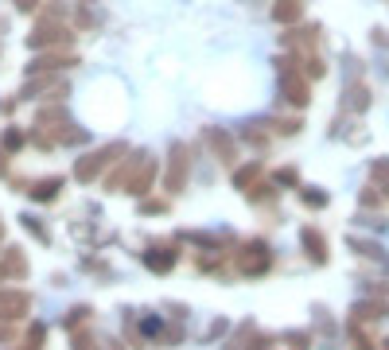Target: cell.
<instances>
[{
	"instance_id": "74e56055",
	"label": "cell",
	"mask_w": 389,
	"mask_h": 350,
	"mask_svg": "<svg viewBox=\"0 0 389 350\" xmlns=\"http://www.w3.org/2000/svg\"><path fill=\"white\" fill-rule=\"evenodd\" d=\"M296 179H300V175H296V168H284V171H277V183H288V187H292Z\"/></svg>"
},
{
	"instance_id": "4dcf8cb0",
	"label": "cell",
	"mask_w": 389,
	"mask_h": 350,
	"mask_svg": "<svg viewBox=\"0 0 389 350\" xmlns=\"http://www.w3.org/2000/svg\"><path fill=\"white\" fill-rule=\"evenodd\" d=\"M140 335H148V339L156 335V339H160V335H164V323H160V315H156V319H152V315H148V319L140 323Z\"/></svg>"
},
{
	"instance_id": "ac0fdd59",
	"label": "cell",
	"mask_w": 389,
	"mask_h": 350,
	"mask_svg": "<svg viewBox=\"0 0 389 350\" xmlns=\"http://www.w3.org/2000/svg\"><path fill=\"white\" fill-rule=\"evenodd\" d=\"M300 16H304L300 0H277V4H272V20L277 23H300Z\"/></svg>"
},
{
	"instance_id": "30bf717a",
	"label": "cell",
	"mask_w": 389,
	"mask_h": 350,
	"mask_svg": "<svg viewBox=\"0 0 389 350\" xmlns=\"http://www.w3.org/2000/svg\"><path fill=\"white\" fill-rule=\"evenodd\" d=\"M370 102H374V94H370V86H362V82H351V86L343 90V110H351V113H366Z\"/></svg>"
},
{
	"instance_id": "5bb4252c",
	"label": "cell",
	"mask_w": 389,
	"mask_h": 350,
	"mask_svg": "<svg viewBox=\"0 0 389 350\" xmlns=\"http://www.w3.org/2000/svg\"><path fill=\"white\" fill-rule=\"evenodd\" d=\"M316 39H319V23H311V28H292L288 31V36H280V43L284 47H304V51H311V47H316Z\"/></svg>"
},
{
	"instance_id": "1f68e13d",
	"label": "cell",
	"mask_w": 389,
	"mask_h": 350,
	"mask_svg": "<svg viewBox=\"0 0 389 350\" xmlns=\"http://www.w3.org/2000/svg\"><path fill=\"white\" fill-rule=\"evenodd\" d=\"M23 140H28V137H23L20 129H8V132H4V148H8V152H16V148H23Z\"/></svg>"
},
{
	"instance_id": "ee69618b",
	"label": "cell",
	"mask_w": 389,
	"mask_h": 350,
	"mask_svg": "<svg viewBox=\"0 0 389 350\" xmlns=\"http://www.w3.org/2000/svg\"><path fill=\"white\" fill-rule=\"evenodd\" d=\"M0 233H4V222H0Z\"/></svg>"
},
{
	"instance_id": "60d3db41",
	"label": "cell",
	"mask_w": 389,
	"mask_h": 350,
	"mask_svg": "<svg viewBox=\"0 0 389 350\" xmlns=\"http://www.w3.org/2000/svg\"><path fill=\"white\" fill-rule=\"evenodd\" d=\"M16 8H20V12H36L39 0H16Z\"/></svg>"
},
{
	"instance_id": "6da1fadb",
	"label": "cell",
	"mask_w": 389,
	"mask_h": 350,
	"mask_svg": "<svg viewBox=\"0 0 389 350\" xmlns=\"http://www.w3.org/2000/svg\"><path fill=\"white\" fill-rule=\"evenodd\" d=\"M74 43V31L63 20H43L36 31L28 36V51H63Z\"/></svg>"
},
{
	"instance_id": "52a82bcc",
	"label": "cell",
	"mask_w": 389,
	"mask_h": 350,
	"mask_svg": "<svg viewBox=\"0 0 389 350\" xmlns=\"http://www.w3.org/2000/svg\"><path fill=\"white\" fill-rule=\"evenodd\" d=\"M385 315H389L385 299H358V304L351 307V319L354 323H382Z\"/></svg>"
},
{
	"instance_id": "ba28073f",
	"label": "cell",
	"mask_w": 389,
	"mask_h": 350,
	"mask_svg": "<svg viewBox=\"0 0 389 350\" xmlns=\"http://www.w3.org/2000/svg\"><path fill=\"white\" fill-rule=\"evenodd\" d=\"M300 245H304V253H308L311 265H327V241H324V233H319V230L304 226L300 230Z\"/></svg>"
},
{
	"instance_id": "8d00e7d4",
	"label": "cell",
	"mask_w": 389,
	"mask_h": 350,
	"mask_svg": "<svg viewBox=\"0 0 389 350\" xmlns=\"http://www.w3.org/2000/svg\"><path fill=\"white\" fill-rule=\"evenodd\" d=\"M230 331V323L226 319H218V323H211V331H206V339H218V335H226Z\"/></svg>"
},
{
	"instance_id": "7bdbcfd3",
	"label": "cell",
	"mask_w": 389,
	"mask_h": 350,
	"mask_svg": "<svg viewBox=\"0 0 389 350\" xmlns=\"http://www.w3.org/2000/svg\"><path fill=\"white\" fill-rule=\"evenodd\" d=\"M8 171V160H4V156H0V175H4Z\"/></svg>"
},
{
	"instance_id": "836d02e7",
	"label": "cell",
	"mask_w": 389,
	"mask_h": 350,
	"mask_svg": "<svg viewBox=\"0 0 389 350\" xmlns=\"http://www.w3.org/2000/svg\"><path fill=\"white\" fill-rule=\"evenodd\" d=\"M245 195H250L253 203H265V198H272V187H265V183H253V187L245 191Z\"/></svg>"
},
{
	"instance_id": "277c9868",
	"label": "cell",
	"mask_w": 389,
	"mask_h": 350,
	"mask_svg": "<svg viewBox=\"0 0 389 350\" xmlns=\"http://www.w3.org/2000/svg\"><path fill=\"white\" fill-rule=\"evenodd\" d=\"M280 97H284L288 105H296V110H304V105L311 102V97H308V74L296 70V66L280 70Z\"/></svg>"
},
{
	"instance_id": "e0dca14e",
	"label": "cell",
	"mask_w": 389,
	"mask_h": 350,
	"mask_svg": "<svg viewBox=\"0 0 389 350\" xmlns=\"http://www.w3.org/2000/svg\"><path fill=\"white\" fill-rule=\"evenodd\" d=\"M346 245L354 249L358 257H366V261H382V265H389V253H385V245H378V241H366V238H351Z\"/></svg>"
},
{
	"instance_id": "7c38bea8",
	"label": "cell",
	"mask_w": 389,
	"mask_h": 350,
	"mask_svg": "<svg viewBox=\"0 0 389 350\" xmlns=\"http://www.w3.org/2000/svg\"><path fill=\"white\" fill-rule=\"evenodd\" d=\"M59 191H63V175H47V179H36V183H31L28 195H31V203H51Z\"/></svg>"
},
{
	"instance_id": "7a4b0ae2",
	"label": "cell",
	"mask_w": 389,
	"mask_h": 350,
	"mask_svg": "<svg viewBox=\"0 0 389 350\" xmlns=\"http://www.w3.org/2000/svg\"><path fill=\"white\" fill-rule=\"evenodd\" d=\"M117 156H125V144H121V140H117V144L97 148V152H90V156H82V160L74 164V179H78V183H94L97 175H102L113 160H117Z\"/></svg>"
},
{
	"instance_id": "cb8c5ba5",
	"label": "cell",
	"mask_w": 389,
	"mask_h": 350,
	"mask_svg": "<svg viewBox=\"0 0 389 350\" xmlns=\"http://www.w3.org/2000/svg\"><path fill=\"white\" fill-rule=\"evenodd\" d=\"M370 179H374L378 187L389 195V160H374V164H370Z\"/></svg>"
},
{
	"instance_id": "f1b7e54d",
	"label": "cell",
	"mask_w": 389,
	"mask_h": 350,
	"mask_svg": "<svg viewBox=\"0 0 389 350\" xmlns=\"http://www.w3.org/2000/svg\"><path fill=\"white\" fill-rule=\"evenodd\" d=\"M300 66H304V74H308V78H324V74H327V66H324V63H319V58H311V55H308V58H304V63H300Z\"/></svg>"
},
{
	"instance_id": "4fadbf2b",
	"label": "cell",
	"mask_w": 389,
	"mask_h": 350,
	"mask_svg": "<svg viewBox=\"0 0 389 350\" xmlns=\"http://www.w3.org/2000/svg\"><path fill=\"white\" fill-rule=\"evenodd\" d=\"M144 265H148L152 272H171V269H176V249H168V245H152V249L144 253Z\"/></svg>"
},
{
	"instance_id": "e575fe53",
	"label": "cell",
	"mask_w": 389,
	"mask_h": 350,
	"mask_svg": "<svg viewBox=\"0 0 389 350\" xmlns=\"http://www.w3.org/2000/svg\"><path fill=\"white\" fill-rule=\"evenodd\" d=\"M43 335H47V331H43V323H31V327H28V335H23V339H28V346H39V343H43Z\"/></svg>"
},
{
	"instance_id": "d6a6232c",
	"label": "cell",
	"mask_w": 389,
	"mask_h": 350,
	"mask_svg": "<svg viewBox=\"0 0 389 350\" xmlns=\"http://www.w3.org/2000/svg\"><path fill=\"white\" fill-rule=\"evenodd\" d=\"M280 339H284V343H292V346H308V343H311L308 331H284Z\"/></svg>"
},
{
	"instance_id": "44dd1931",
	"label": "cell",
	"mask_w": 389,
	"mask_h": 350,
	"mask_svg": "<svg viewBox=\"0 0 389 350\" xmlns=\"http://www.w3.org/2000/svg\"><path fill=\"white\" fill-rule=\"evenodd\" d=\"M257 175H261V164H250V168H238V171H234V187H238V191H250L253 183H257Z\"/></svg>"
},
{
	"instance_id": "d4e9b609",
	"label": "cell",
	"mask_w": 389,
	"mask_h": 350,
	"mask_svg": "<svg viewBox=\"0 0 389 350\" xmlns=\"http://www.w3.org/2000/svg\"><path fill=\"white\" fill-rule=\"evenodd\" d=\"M300 203H304V206H316V211H324V206H327V195H324L319 187H304V191H300Z\"/></svg>"
},
{
	"instance_id": "f35d334b",
	"label": "cell",
	"mask_w": 389,
	"mask_h": 350,
	"mask_svg": "<svg viewBox=\"0 0 389 350\" xmlns=\"http://www.w3.org/2000/svg\"><path fill=\"white\" fill-rule=\"evenodd\" d=\"M366 292L370 296H389V285L385 280H374V285H366Z\"/></svg>"
},
{
	"instance_id": "83f0119b",
	"label": "cell",
	"mask_w": 389,
	"mask_h": 350,
	"mask_svg": "<svg viewBox=\"0 0 389 350\" xmlns=\"http://www.w3.org/2000/svg\"><path fill=\"white\" fill-rule=\"evenodd\" d=\"M187 241H195V245L211 249V253H218V238H211V233H183Z\"/></svg>"
},
{
	"instance_id": "ab89813d",
	"label": "cell",
	"mask_w": 389,
	"mask_h": 350,
	"mask_svg": "<svg viewBox=\"0 0 389 350\" xmlns=\"http://www.w3.org/2000/svg\"><path fill=\"white\" fill-rule=\"evenodd\" d=\"M374 43H378V47H385V51H389V31H385V28H374Z\"/></svg>"
},
{
	"instance_id": "f6af8a7d",
	"label": "cell",
	"mask_w": 389,
	"mask_h": 350,
	"mask_svg": "<svg viewBox=\"0 0 389 350\" xmlns=\"http://www.w3.org/2000/svg\"><path fill=\"white\" fill-rule=\"evenodd\" d=\"M382 346H389V339H385V343H382Z\"/></svg>"
},
{
	"instance_id": "7402d4cb",
	"label": "cell",
	"mask_w": 389,
	"mask_h": 350,
	"mask_svg": "<svg viewBox=\"0 0 389 350\" xmlns=\"http://www.w3.org/2000/svg\"><path fill=\"white\" fill-rule=\"evenodd\" d=\"M358 203H362V211H378V206H382V187H378V183L370 179V187H362Z\"/></svg>"
},
{
	"instance_id": "5b68a950",
	"label": "cell",
	"mask_w": 389,
	"mask_h": 350,
	"mask_svg": "<svg viewBox=\"0 0 389 350\" xmlns=\"http://www.w3.org/2000/svg\"><path fill=\"white\" fill-rule=\"evenodd\" d=\"M272 265V253L265 241H250V245L242 249V257H238V269L245 272V277H261V272H269Z\"/></svg>"
},
{
	"instance_id": "f546056e",
	"label": "cell",
	"mask_w": 389,
	"mask_h": 350,
	"mask_svg": "<svg viewBox=\"0 0 389 350\" xmlns=\"http://www.w3.org/2000/svg\"><path fill=\"white\" fill-rule=\"evenodd\" d=\"M86 319H90V307H82V304H78V307H74V312L63 319V327H70V331H74L78 323H86Z\"/></svg>"
},
{
	"instance_id": "603a6c76",
	"label": "cell",
	"mask_w": 389,
	"mask_h": 350,
	"mask_svg": "<svg viewBox=\"0 0 389 350\" xmlns=\"http://www.w3.org/2000/svg\"><path fill=\"white\" fill-rule=\"evenodd\" d=\"M66 121V110L63 105H47V110H39V117H36V124L43 129V124H63Z\"/></svg>"
},
{
	"instance_id": "d6986e66",
	"label": "cell",
	"mask_w": 389,
	"mask_h": 350,
	"mask_svg": "<svg viewBox=\"0 0 389 350\" xmlns=\"http://www.w3.org/2000/svg\"><path fill=\"white\" fill-rule=\"evenodd\" d=\"M0 272L4 277H23L28 272V265H23V249H4V257H0Z\"/></svg>"
},
{
	"instance_id": "d590c367",
	"label": "cell",
	"mask_w": 389,
	"mask_h": 350,
	"mask_svg": "<svg viewBox=\"0 0 389 350\" xmlns=\"http://www.w3.org/2000/svg\"><path fill=\"white\" fill-rule=\"evenodd\" d=\"M168 211V206L164 203H152V198H144V203H140V214H164Z\"/></svg>"
},
{
	"instance_id": "8992f818",
	"label": "cell",
	"mask_w": 389,
	"mask_h": 350,
	"mask_svg": "<svg viewBox=\"0 0 389 350\" xmlns=\"http://www.w3.org/2000/svg\"><path fill=\"white\" fill-rule=\"evenodd\" d=\"M31 312L28 292H0V319H23Z\"/></svg>"
},
{
	"instance_id": "8fae6325",
	"label": "cell",
	"mask_w": 389,
	"mask_h": 350,
	"mask_svg": "<svg viewBox=\"0 0 389 350\" xmlns=\"http://www.w3.org/2000/svg\"><path fill=\"white\" fill-rule=\"evenodd\" d=\"M152 179H156V160H144V164L137 168V175L125 183V191H129V195H137V198H144L148 187H152Z\"/></svg>"
},
{
	"instance_id": "9a60e30c",
	"label": "cell",
	"mask_w": 389,
	"mask_h": 350,
	"mask_svg": "<svg viewBox=\"0 0 389 350\" xmlns=\"http://www.w3.org/2000/svg\"><path fill=\"white\" fill-rule=\"evenodd\" d=\"M78 58L74 55H63V51H51V55H43V58H36V63L28 66V74H51V70H59V66H74Z\"/></svg>"
},
{
	"instance_id": "b9f144b4",
	"label": "cell",
	"mask_w": 389,
	"mask_h": 350,
	"mask_svg": "<svg viewBox=\"0 0 389 350\" xmlns=\"http://www.w3.org/2000/svg\"><path fill=\"white\" fill-rule=\"evenodd\" d=\"M12 339H16V331L4 323V327H0V343H12Z\"/></svg>"
},
{
	"instance_id": "2e32d148",
	"label": "cell",
	"mask_w": 389,
	"mask_h": 350,
	"mask_svg": "<svg viewBox=\"0 0 389 350\" xmlns=\"http://www.w3.org/2000/svg\"><path fill=\"white\" fill-rule=\"evenodd\" d=\"M144 160H148V152H132V160H129V164H121V168L110 175V191H121V187H125V183L132 179V175H137V168H140Z\"/></svg>"
},
{
	"instance_id": "484cf974",
	"label": "cell",
	"mask_w": 389,
	"mask_h": 350,
	"mask_svg": "<svg viewBox=\"0 0 389 350\" xmlns=\"http://www.w3.org/2000/svg\"><path fill=\"white\" fill-rule=\"evenodd\" d=\"M20 222H23V230H28V233H31V238H36V241H43V245H47V241H51V233L43 230V222H39V218H31V214H23Z\"/></svg>"
},
{
	"instance_id": "3957f363",
	"label": "cell",
	"mask_w": 389,
	"mask_h": 350,
	"mask_svg": "<svg viewBox=\"0 0 389 350\" xmlns=\"http://www.w3.org/2000/svg\"><path fill=\"white\" fill-rule=\"evenodd\" d=\"M168 175H164V187L171 191V195H179L183 191V183H187V175H191V152H187V144H171V152H168Z\"/></svg>"
},
{
	"instance_id": "4316f807",
	"label": "cell",
	"mask_w": 389,
	"mask_h": 350,
	"mask_svg": "<svg viewBox=\"0 0 389 350\" xmlns=\"http://www.w3.org/2000/svg\"><path fill=\"white\" fill-rule=\"evenodd\" d=\"M269 124H272V132H280V137H296V132L304 129L300 117H284V121H269Z\"/></svg>"
},
{
	"instance_id": "ffe728a7",
	"label": "cell",
	"mask_w": 389,
	"mask_h": 350,
	"mask_svg": "<svg viewBox=\"0 0 389 350\" xmlns=\"http://www.w3.org/2000/svg\"><path fill=\"white\" fill-rule=\"evenodd\" d=\"M55 144H82L86 140V132L78 129V124H55Z\"/></svg>"
},
{
	"instance_id": "9c48e42d",
	"label": "cell",
	"mask_w": 389,
	"mask_h": 350,
	"mask_svg": "<svg viewBox=\"0 0 389 350\" xmlns=\"http://www.w3.org/2000/svg\"><path fill=\"white\" fill-rule=\"evenodd\" d=\"M206 144H211V152L218 156L222 164H234L238 160V148H234V140H230L226 129H206Z\"/></svg>"
}]
</instances>
